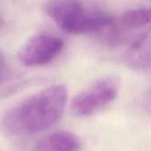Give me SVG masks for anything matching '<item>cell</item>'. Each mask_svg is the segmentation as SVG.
Wrapping results in <instances>:
<instances>
[{
    "label": "cell",
    "mask_w": 151,
    "mask_h": 151,
    "mask_svg": "<svg viewBox=\"0 0 151 151\" xmlns=\"http://www.w3.org/2000/svg\"><path fill=\"white\" fill-rule=\"evenodd\" d=\"M151 22V6L131 9L124 12L118 20H114L112 27L119 32L137 29Z\"/></svg>",
    "instance_id": "7"
},
{
    "label": "cell",
    "mask_w": 151,
    "mask_h": 151,
    "mask_svg": "<svg viewBox=\"0 0 151 151\" xmlns=\"http://www.w3.org/2000/svg\"><path fill=\"white\" fill-rule=\"evenodd\" d=\"M64 41L56 35L42 34L31 37L19 50V61L27 66L50 63L63 50Z\"/></svg>",
    "instance_id": "4"
},
{
    "label": "cell",
    "mask_w": 151,
    "mask_h": 151,
    "mask_svg": "<svg viewBox=\"0 0 151 151\" xmlns=\"http://www.w3.org/2000/svg\"><path fill=\"white\" fill-rule=\"evenodd\" d=\"M67 98L65 86H50L9 109L1 119V128L5 134L14 136L45 131L61 119Z\"/></svg>",
    "instance_id": "1"
},
{
    "label": "cell",
    "mask_w": 151,
    "mask_h": 151,
    "mask_svg": "<svg viewBox=\"0 0 151 151\" xmlns=\"http://www.w3.org/2000/svg\"><path fill=\"white\" fill-rule=\"evenodd\" d=\"M127 63L134 69H151V27L130 47L127 54Z\"/></svg>",
    "instance_id": "5"
},
{
    "label": "cell",
    "mask_w": 151,
    "mask_h": 151,
    "mask_svg": "<svg viewBox=\"0 0 151 151\" xmlns=\"http://www.w3.org/2000/svg\"><path fill=\"white\" fill-rule=\"evenodd\" d=\"M119 88V82L116 77L106 76L96 80L74 96L71 104L73 113L78 117L95 114L116 99Z\"/></svg>",
    "instance_id": "3"
},
{
    "label": "cell",
    "mask_w": 151,
    "mask_h": 151,
    "mask_svg": "<svg viewBox=\"0 0 151 151\" xmlns=\"http://www.w3.org/2000/svg\"><path fill=\"white\" fill-rule=\"evenodd\" d=\"M80 138L68 131H58L42 140L34 151H81Z\"/></svg>",
    "instance_id": "6"
},
{
    "label": "cell",
    "mask_w": 151,
    "mask_h": 151,
    "mask_svg": "<svg viewBox=\"0 0 151 151\" xmlns=\"http://www.w3.org/2000/svg\"><path fill=\"white\" fill-rule=\"evenodd\" d=\"M44 11L62 30L70 34L101 30L111 27L115 20L104 12H87L80 0H48Z\"/></svg>",
    "instance_id": "2"
},
{
    "label": "cell",
    "mask_w": 151,
    "mask_h": 151,
    "mask_svg": "<svg viewBox=\"0 0 151 151\" xmlns=\"http://www.w3.org/2000/svg\"><path fill=\"white\" fill-rule=\"evenodd\" d=\"M9 77V67L4 56L0 52V84L7 80Z\"/></svg>",
    "instance_id": "8"
}]
</instances>
